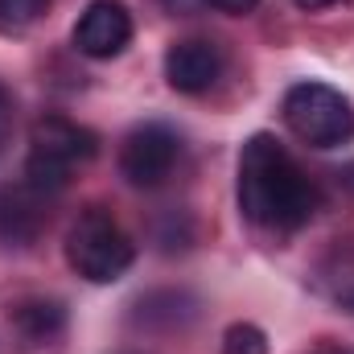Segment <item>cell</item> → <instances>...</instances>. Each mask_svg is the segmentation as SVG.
Returning a JSON list of instances; mask_svg holds the SVG:
<instances>
[{"label":"cell","instance_id":"cell-1","mask_svg":"<svg viewBox=\"0 0 354 354\" xmlns=\"http://www.w3.org/2000/svg\"><path fill=\"white\" fill-rule=\"evenodd\" d=\"M239 210L268 231H297L317 210L313 181L297 169L284 145L268 132H256L239 153Z\"/></svg>","mask_w":354,"mask_h":354},{"label":"cell","instance_id":"cell-2","mask_svg":"<svg viewBox=\"0 0 354 354\" xmlns=\"http://www.w3.org/2000/svg\"><path fill=\"white\" fill-rule=\"evenodd\" d=\"M99 153V136L66 120V115H41L29 132V157H25V185L41 198H54L71 185L75 165H87Z\"/></svg>","mask_w":354,"mask_h":354},{"label":"cell","instance_id":"cell-3","mask_svg":"<svg viewBox=\"0 0 354 354\" xmlns=\"http://www.w3.org/2000/svg\"><path fill=\"white\" fill-rule=\"evenodd\" d=\"M136 260V243L128 239V231L111 218V210L87 206L71 235H66V264L75 268L91 284H111L120 280Z\"/></svg>","mask_w":354,"mask_h":354},{"label":"cell","instance_id":"cell-4","mask_svg":"<svg viewBox=\"0 0 354 354\" xmlns=\"http://www.w3.org/2000/svg\"><path fill=\"white\" fill-rule=\"evenodd\" d=\"M284 120L309 149H338L354 136V107L330 83H297L284 95Z\"/></svg>","mask_w":354,"mask_h":354},{"label":"cell","instance_id":"cell-5","mask_svg":"<svg viewBox=\"0 0 354 354\" xmlns=\"http://www.w3.org/2000/svg\"><path fill=\"white\" fill-rule=\"evenodd\" d=\"M177 157H181V136L169 124H140L128 132V140L120 149V169L132 185L153 189L174 174Z\"/></svg>","mask_w":354,"mask_h":354},{"label":"cell","instance_id":"cell-6","mask_svg":"<svg viewBox=\"0 0 354 354\" xmlns=\"http://www.w3.org/2000/svg\"><path fill=\"white\" fill-rule=\"evenodd\" d=\"M75 50L87 58H115L132 41V17L120 0H91L75 21Z\"/></svg>","mask_w":354,"mask_h":354},{"label":"cell","instance_id":"cell-7","mask_svg":"<svg viewBox=\"0 0 354 354\" xmlns=\"http://www.w3.org/2000/svg\"><path fill=\"white\" fill-rule=\"evenodd\" d=\"M223 75V54L214 41L206 37H185V41H174L169 54H165V79L169 87L181 91V95H202L218 83Z\"/></svg>","mask_w":354,"mask_h":354},{"label":"cell","instance_id":"cell-8","mask_svg":"<svg viewBox=\"0 0 354 354\" xmlns=\"http://www.w3.org/2000/svg\"><path fill=\"white\" fill-rule=\"evenodd\" d=\"M46 227V198L37 189L0 185V248H29Z\"/></svg>","mask_w":354,"mask_h":354},{"label":"cell","instance_id":"cell-9","mask_svg":"<svg viewBox=\"0 0 354 354\" xmlns=\"http://www.w3.org/2000/svg\"><path fill=\"white\" fill-rule=\"evenodd\" d=\"M12 330L21 334L25 346H41V342H54L66 326V309L58 301H46V297H33V301H21L12 305Z\"/></svg>","mask_w":354,"mask_h":354},{"label":"cell","instance_id":"cell-10","mask_svg":"<svg viewBox=\"0 0 354 354\" xmlns=\"http://www.w3.org/2000/svg\"><path fill=\"white\" fill-rule=\"evenodd\" d=\"M194 309H198V301L185 292H149L136 305V322L149 330H174V326H185L194 317Z\"/></svg>","mask_w":354,"mask_h":354},{"label":"cell","instance_id":"cell-11","mask_svg":"<svg viewBox=\"0 0 354 354\" xmlns=\"http://www.w3.org/2000/svg\"><path fill=\"white\" fill-rule=\"evenodd\" d=\"M322 288L334 305H342L346 313H354V252H338L330 256L322 268Z\"/></svg>","mask_w":354,"mask_h":354},{"label":"cell","instance_id":"cell-12","mask_svg":"<svg viewBox=\"0 0 354 354\" xmlns=\"http://www.w3.org/2000/svg\"><path fill=\"white\" fill-rule=\"evenodd\" d=\"M46 8L50 0H0V33H25Z\"/></svg>","mask_w":354,"mask_h":354},{"label":"cell","instance_id":"cell-13","mask_svg":"<svg viewBox=\"0 0 354 354\" xmlns=\"http://www.w3.org/2000/svg\"><path fill=\"white\" fill-rule=\"evenodd\" d=\"M223 354H268V338L260 326L252 322H235L223 334Z\"/></svg>","mask_w":354,"mask_h":354},{"label":"cell","instance_id":"cell-14","mask_svg":"<svg viewBox=\"0 0 354 354\" xmlns=\"http://www.w3.org/2000/svg\"><path fill=\"white\" fill-rule=\"evenodd\" d=\"M8 132H12V95L0 83V149L8 145Z\"/></svg>","mask_w":354,"mask_h":354},{"label":"cell","instance_id":"cell-15","mask_svg":"<svg viewBox=\"0 0 354 354\" xmlns=\"http://www.w3.org/2000/svg\"><path fill=\"white\" fill-rule=\"evenodd\" d=\"M210 0H161V8H169L177 17H189V12H202Z\"/></svg>","mask_w":354,"mask_h":354},{"label":"cell","instance_id":"cell-16","mask_svg":"<svg viewBox=\"0 0 354 354\" xmlns=\"http://www.w3.org/2000/svg\"><path fill=\"white\" fill-rule=\"evenodd\" d=\"M214 8H223V12H235V17H243V12H252L260 0H210Z\"/></svg>","mask_w":354,"mask_h":354},{"label":"cell","instance_id":"cell-17","mask_svg":"<svg viewBox=\"0 0 354 354\" xmlns=\"http://www.w3.org/2000/svg\"><path fill=\"white\" fill-rule=\"evenodd\" d=\"M330 4H338V0H297V8H309V12H317V8H330Z\"/></svg>","mask_w":354,"mask_h":354},{"label":"cell","instance_id":"cell-18","mask_svg":"<svg viewBox=\"0 0 354 354\" xmlns=\"http://www.w3.org/2000/svg\"><path fill=\"white\" fill-rule=\"evenodd\" d=\"M313 354H351V351H342V346H334V342H322Z\"/></svg>","mask_w":354,"mask_h":354}]
</instances>
